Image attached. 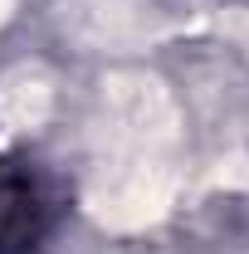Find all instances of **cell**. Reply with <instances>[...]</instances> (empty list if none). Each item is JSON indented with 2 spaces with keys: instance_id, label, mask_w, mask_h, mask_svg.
Masks as SVG:
<instances>
[{
  "instance_id": "cell-1",
  "label": "cell",
  "mask_w": 249,
  "mask_h": 254,
  "mask_svg": "<svg viewBox=\"0 0 249 254\" xmlns=\"http://www.w3.org/2000/svg\"><path fill=\"white\" fill-rule=\"evenodd\" d=\"M44 230V195L25 161H0V254H30Z\"/></svg>"
}]
</instances>
